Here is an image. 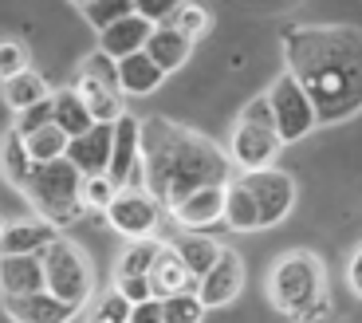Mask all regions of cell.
<instances>
[{"mask_svg": "<svg viewBox=\"0 0 362 323\" xmlns=\"http://www.w3.org/2000/svg\"><path fill=\"white\" fill-rule=\"evenodd\" d=\"M288 75L303 87L319 126L362 110V32L351 24H296L284 32Z\"/></svg>", "mask_w": 362, "mask_h": 323, "instance_id": "6da1fadb", "label": "cell"}, {"mask_svg": "<svg viewBox=\"0 0 362 323\" xmlns=\"http://www.w3.org/2000/svg\"><path fill=\"white\" fill-rule=\"evenodd\" d=\"M142 178L158 205L177 209L197 189L228 186L233 162L213 138L193 135L170 118H142Z\"/></svg>", "mask_w": 362, "mask_h": 323, "instance_id": "7a4b0ae2", "label": "cell"}, {"mask_svg": "<svg viewBox=\"0 0 362 323\" xmlns=\"http://www.w3.org/2000/svg\"><path fill=\"white\" fill-rule=\"evenodd\" d=\"M268 300L276 304V312H284L288 319L319 323L331 312L323 261L308 249H296V252H288V256H280L268 272Z\"/></svg>", "mask_w": 362, "mask_h": 323, "instance_id": "3957f363", "label": "cell"}, {"mask_svg": "<svg viewBox=\"0 0 362 323\" xmlns=\"http://www.w3.org/2000/svg\"><path fill=\"white\" fill-rule=\"evenodd\" d=\"M32 209L40 213V221L55 225V229H67L75 225L87 209H83V174L75 170L67 158L59 162H47V166H32L24 189H20Z\"/></svg>", "mask_w": 362, "mask_h": 323, "instance_id": "277c9868", "label": "cell"}, {"mask_svg": "<svg viewBox=\"0 0 362 323\" xmlns=\"http://www.w3.org/2000/svg\"><path fill=\"white\" fill-rule=\"evenodd\" d=\"M284 142L276 135V123H272V110H268V99H252L240 118L233 126V138H228V162L233 170L240 174H256V170H272L276 158H280Z\"/></svg>", "mask_w": 362, "mask_h": 323, "instance_id": "5b68a950", "label": "cell"}, {"mask_svg": "<svg viewBox=\"0 0 362 323\" xmlns=\"http://www.w3.org/2000/svg\"><path fill=\"white\" fill-rule=\"evenodd\" d=\"M40 256H44V288L55 300H64V304H71L83 312V304L90 300V288H95L90 261L71 241H64V237L55 244H47Z\"/></svg>", "mask_w": 362, "mask_h": 323, "instance_id": "8992f818", "label": "cell"}, {"mask_svg": "<svg viewBox=\"0 0 362 323\" xmlns=\"http://www.w3.org/2000/svg\"><path fill=\"white\" fill-rule=\"evenodd\" d=\"M75 91H79V99L87 103L90 118L103 126H115L118 118L127 115L122 107V87H118V63L103 52H90L79 67V79H75Z\"/></svg>", "mask_w": 362, "mask_h": 323, "instance_id": "52a82bcc", "label": "cell"}, {"mask_svg": "<svg viewBox=\"0 0 362 323\" xmlns=\"http://www.w3.org/2000/svg\"><path fill=\"white\" fill-rule=\"evenodd\" d=\"M268 110H272V123H276V135H280V142H299V138H308L311 130H315V107H311V99L303 95V87H299L296 79H291L288 72L280 75V79L268 87Z\"/></svg>", "mask_w": 362, "mask_h": 323, "instance_id": "ba28073f", "label": "cell"}, {"mask_svg": "<svg viewBox=\"0 0 362 323\" xmlns=\"http://www.w3.org/2000/svg\"><path fill=\"white\" fill-rule=\"evenodd\" d=\"M245 189L252 193L256 201V213H260V229H272V225H280L284 217L296 209V181L291 174L284 170H256V174H240Z\"/></svg>", "mask_w": 362, "mask_h": 323, "instance_id": "9c48e42d", "label": "cell"}, {"mask_svg": "<svg viewBox=\"0 0 362 323\" xmlns=\"http://www.w3.org/2000/svg\"><path fill=\"white\" fill-rule=\"evenodd\" d=\"M107 178L115 189H146L142 178V118L122 115L115 123V150H110Z\"/></svg>", "mask_w": 362, "mask_h": 323, "instance_id": "30bf717a", "label": "cell"}, {"mask_svg": "<svg viewBox=\"0 0 362 323\" xmlns=\"http://www.w3.org/2000/svg\"><path fill=\"white\" fill-rule=\"evenodd\" d=\"M103 217L110 221L115 233L130 237V241H146V237H154L158 221H162V205L146 189H122Z\"/></svg>", "mask_w": 362, "mask_h": 323, "instance_id": "8fae6325", "label": "cell"}, {"mask_svg": "<svg viewBox=\"0 0 362 323\" xmlns=\"http://www.w3.org/2000/svg\"><path fill=\"white\" fill-rule=\"evenodd\" d=\"M240 292H245V261H240V252L225 249L213 272L197 280V300L205 304V312H213V307H228Z\"/></svg>", "mask_w": 362, "mask_h": 323, "instance_id": "7c38bea8", "label": "cell"}, {"mask_svg": "<svg viewBox=\"0 0 362 323\" xmlns=\"http://www.w3.org/2000/svg\"><path fill=\"white\" fill-rule=\"evenodd\" d=\"M110 150H115V126L95 123L83 138H71L67 162H71L83 178H103L110 170Z\"/></svg>", "mask_w": 362, "mask_h": 323, "instance_id": "4fadbf2b", "label": "cell"}, {"mask_svg": "<svg viewBox=\"0 0 362 323\" xmlns=\"http://www.w3.org/2000/svg\"><path fill=\"white\" fill-rule=\"evenodd\" d=\"M173 221H177V229H185V233H205V229H213L217 221H225V186H205L197 189V193H189V198L181 201L177 209H170Z\"/></svg>", "mask_w": 362, "mask_h": 323, "instance_id": "5bb4252c", "label": "cell"}, {"mask_svg": "<svg viewBox=\"0 0 362 323\" xmlns=\"http://www.w3.org/2000/svg\"><path fill=\"white\" fill-rule=\"evenodd\" d=\"M55 241H59V229L40 221V217L12 221V225H4V233H0V256H40V252Z\"/></svg>", "mask_w": 362, "mask_h": 323, "instance_id": "9a60e30c", "label": "cell"}, {"mask_svg": "<svg viewBox=\"0 0 362 323\" xmlns=\"http://www.w3.org/2000/svg\"><path fill=\"white\" fill-rule=\"evenodd\" d=\"M4 312L12 323H71L79 307L55 300L52 292H36V296H4Z\"/></svg>", "mask_w": 362, "mask_h": 323, "instance_id": "2e32d148", "label": "cell"}, {"mask_svg": "<svg viewBox=\"0 0 362 323\" xmlns=\"http://www.w3.org/2000/svg\"><path fill=\"white\" fill-rule=\"evenodd\" d=\"M150 36H154V24H146L138 12H130L127 20H118L115 28H107L99 36V52L110 55V60H130V55L146 52V44H150Z\"/></svg>", "mask_w": 362, "mask_h": 323, "instance_id": "e0dca14e", "label": "cell"}, {"mask_svg": "<svg viewBox=\"0 0 362 323\" xmlns=\"http://www.w3.org/2000/svg\"><path fill=\"white\" fill-rule=\"evenodd\" d=\"M0 292L4 296H36L44 288V256H0Z\"/></svg>", "mask_w": 362, "mask_h": 323, "instance_id": "ac0fdd59", "label": "cell"}, {"mask_svg": "<svg viewBox=\"0 0 362 323\" xmlns=\"http://www.w3.org/2000/svg\"><path fill=\"white\" fill-rule=\"evenodd\" d=\"M170 249L177 252V261L185 264V272H189L193 280H205L209 272H213V264L221 261L225 244H217L213 237H205V233H181Z\"/></svg>", "mask_w": 362, "mask_h": 323, "instance_id": "d6986e66", "label": "cell"}, {"mask_svg": "<svg viewBox=\"0 0 362 323\" xmlns=\"http://www.w3.org/2000/svg\"><path fill=\"white\" fill-rule=\"evenodd\" d=\"M150 292H154V300H170V296H181V292H197V280L185 272V264L177 261V252H173L170 244L158 252L154 268H150Z\"/></svg>", "mask_w": 362, "mask_h": 323, "instance_id": "ffe728a7", "label": "cell"}, {"mask_svg": "<svg viewBox=\"0 0 362 323\" xmlns=\"http://www.w3.org/2000/svg\"><path fill=\"white\" fill-rule=\"evenodd\" d=\"M52 123L64 130L67 138H83L95 126V118H90L87 103L79 99V91L75 87H59L52 95Z\"/></svg>", "mask_w": 362, "mask_h": 323, "instance_id": "44dd1931", "label": "cell"}, {"mask_svg": "<svg viewBox=\"0 0 362 323\" xmlns=\"http://www.w3.org/2000/svg\"><path fill=\"white\" fill-rule=\"evenodd\" d=\"M189 52H193V40H185L177 28H170V24L154 28V36H150V44H146L150 63H154V67H162L165 75L177 72L181 63L189 60Z\"/></svg>", "mask_w": 362, "mask_h": 323, "instance_id": "7402d4cb", "label": "cell"}, {"mask_svg": "<svg viewBox=\"0 0 362 323\" xmlns=\"http://www.w3.org/2000/svg\"><path fill=\"white\" fill-rule=\"evenodd\" d=\"M162 83H165V72L154 67L146 52L118 60V87H122V95H154Z\"/></svg>", "mask_w": 362, "mask_h": 323, "instance_id": "603a6c76", "label": "cell"}, {"mask_svg": "<svg viewBox=\"0 0 362 323\" xmlns=\"http://www.w3.org/2000/svg\"><path fill=\"white\" fill-rule=\"evenodd\" d=\"M225 229H233V233H256L260 229V213H256V201L252 193L245 189V181L236 178L225 186Z\"/></svg>", "mask_w": 362, "mask_h": 323, "instance_id": "cb8c5ba5", "label": "cell"}, {"mask_svg": "<svg viewBox=\"0 0 362 323\" xmlns=\"http://www.w3.org/2000/svg\"><path fill=\"white\" fill-rule=\"evenodd\" d=\"M55 91L47 87V79L40 72H32L28 67L24 75H16V79H8L4 83V103H8L16 115H24V110H32V107H40V103H47Z\"/></svg>", "mask_w": 362, "mask_h": 323, "instance_id": "d4e9b609", "label": "cell"}, {"mask_svg": "<svg viewBox=\"0 0 362 323\" xmlns=\"http://www.w3.org/2000/svg\"><path fill=\"white\" fill-rule=\"evenodd\" d=\"M75 12H79V16L103 36L107 28H115L118 20H127L130 12H134V0H79Z\"/></svg>", "mask_w": 362, "mask_h": 323, "instance_id": "484cf974", "label": "cell"}, {"mask_svg": "<svg viewBox=\"0 0 362 323\" xmlns=\"http://www.w3.org/2000/svg\"><path fill=\"white\" fill-rule=\"evenodd\" d=\"M67 146H71V138H67L55 123L44 126V130H36L32 138H24V150H28V158H32V166H47V162L67 158Z\"/></svg>", "mask_w": 362, "mask_h": 323, "instance_id": "4316f807", "label": "cell"}, {"mask_svg": "<svg viewBox=\"0 0 362 323\" xmlns=\"http://www.w3.org/2000/svg\"><path fill=\"white\" fill-rule=\"evenodd\" d=\"M0 174H4L16 189H24L28 174H32V158H28L24 138H20L16 130H8V135L0 138Z\"/></svg>", "mask_w": 362, "mask_h": 323, "instance_id": "83f0119b", "label": "cell"}, {"mask_svg": "<svg viewBox=\"0 0 362 323\" xmlns=\"http://www.w3.org/2000/svg\"><path fill=\"white\" fill-rule=\"evenodd\" d=\"M165 244L154 241V237H146V241H130V249L118 256V268H115V280L122 276H150V268H154L158 252H162Z\"/></svg>", "mask_w": 362, "mask_h": 323, "instance_id": "f1b7e54d", "label": "cell"}, {"mask_svg": "<svg viewBox=\"0 0 362 323\" xmlns=\"http://www.w3.org/2000/svg\"><path fill=\"white\" fill-rule=\"evenodd\" d=\"M87 323H130V300L118 288H110L107 296H99L90 304Z\"/></svg>", "mask_w": 362, "mask_h": 323, "instance_id": "f546056e", "label": "cell"}, {"mask_svg": "<svg viewBox=\"0 0 362 323\" xmlns=\"http://www.w3.org/2000/svg\"><path fill=\"white\" fill-rule=\"evenodd\" d=\"M122 193V189H115V181L103 174V178H83V209H95V213H107L110 205H115V198Z\"/></svg>", "mask_w": 362, "mask_h": 323, "instance_id": "4dcf8cb0", "label": "cell"}, {"mask_svg": "<svg viewBox=\"0 0 362 323\" xmlns=\"http://www.w3.org/2000/svg\"><path fill=\"white\" fill-rule=\"evenodd\" d=\"M162 304H165V323H201L205 319V304L197 300V292H181V296H170Z\"/></svg>", "mask_w": 362, "mask_h": 323, "instance_id": "1f68e13d", "label": "cell"}, {"mask_svg": "<svg viewBox=\"0 0 362 323\" xmlns=\"http://www.w3.org/2000/svg\"><path fill=\"white\" fill-rule=\"evenodd\" d=\"M170 28H177L185 40H197V36H205V28H209V12L201 4H177Z\"/></svg>", "mask_w": 362, "mask_h": 323, "instance_id": "d6a6232c", "label": "cell"}, {"mask_svg": "<svg viewBox=\"0 0 362 323\" xmlns=\"http://www.w3.org/2000/svg\"><path fill=\"white\" fill-rule=\"evenodd\" d=\"M28 72V47L16 44V40H4L0 44V83L16 79V75Z\"/></svg>", "mask_w": 362, "mask_h": 323, "instance_id": "836d02e7", "label": "cell"}, {"mask_svg": "<svg viewBox=\"0 0 362 323\" xmlns=\"http://www.w3.org/2000/svg\"><path fill=\"white\" fill-rule=\"evenodd\" d=\"M44 126H52V99L32 107V110H24V115H16V126H12V130H16L20 138H32L36 130H44Z\"/></svg>", "mask_w": 362, "mask_h": 323, "instance_id": "e575fe53", "label": "cell"}, {"mask_svg": "<svg viewBox=\"0 0 362 323\" xmlns=\"http://www.w3.org/2000/svg\"><path fill=\"white\" fill-rule=\"evenodd\" d=\"M115 288L130 300V307L154 300V292H150V276H122V280H115Z\"/></svg>", "mask_w": 362, "mask_h": 323, "instance_id": "d590c367", "label": "cell"}, {"mask_svg": "<svg viewBox=\"0 0 362 323\" xmlns=\"http://www.w3.org/2000/svg\"><path fill=\"white\" fill-rule=\"evenodd\" d=\"M130 323H165V304L162 300H146L130 307Z\"/></svg>", "mask_w": 362, "mask_h": 323, "instance_id": "8d00e7d4", "label": "cell"}, {"mask_svg": "<svg viewBox=\"0 0 362 323\" xmlns=\"http://www.w3.org/2000/svg\"><path fill=\"white\" fill-rule=\"evenodd\" d=\"M346 280H351V292L362 300V249H354L351 264H346Z\"/></svg>", "mask_w": 362, "mask_h": 323, "instance_id": "74e56055", "label": "cell"}, {"mask_svg": "<svg viewBox=\"0 0 362 323\" xmlns=\"http://www.w3.org/2000/svg\"><path fill=\"white\" fill-rule=\"evenodd\" d=\"M0 233H4V225H0Z\"/></svg>", "mask_w": 362, "mask_h": 323, "instance_id": "f35d334b", "label": "cell"}]
</instances>
